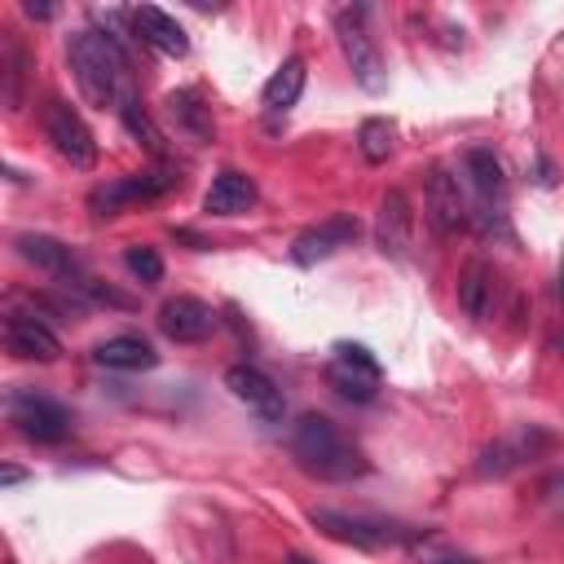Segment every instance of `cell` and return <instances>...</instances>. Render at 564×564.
Segmentation results:
<instances>
[{"label": "cell", "instance_id": "6da1fadb", "mask_svg": "<svg viewBox=\"0 0 564 564\" xmlns=\"http://www.w3.org/2000/svg\"><path fill=\"white\" fill-rule=\"evenodd\" d=\"M66 62L75 70V84L84 93L88 106H115L132 97V70H128V57L119 48L115 35L106 31H75L70 44H66Z\"/></svg>", "mask_w": 564, "mask_h": 564}, {"label": "cell", "instance_id": "7a4b0ae2", "mask_svg": "<svg viewBox=\"0 0 564 564\" xmlns=\"http://www.w3.org/2000/svg\"><path fill=\"white\" fill-rule=\"evenodd\" d=\"M286 445H291V458H295L308 476H317V480H357V476L370 471L366 454H361V449L344 436V427H339L335 419H326V414H300V419L291 423Z\"/></svg>", "mask_w": 564, "mask_h": 564}, {"label": "cell", "instance_id": "3957f363", "mask_svg": "<svg viewBox=\"0 0 564 564\" xmlns=\"http://www.w3.org/2000/svg\"><path fill=\"white\" fill-rule=\"evenodd\" d=\"M326 538L335 542H348V546H361V551H379V546H401V542H414L419 533L414 529H401V524H388V520H370V516H348V511H330V507H313L308 516Z\"/></svg>", "mask_w": 564, "mask_h": 564}, {"label": "cell", "instance_id": "277c9868", "mask_svg": "<svg viewBox=\"0 0 564 564\" xmlns=\"http://www.w3.org/2000/svg\"><path fill=\"white\" fill-rule=\"evenodd\" d=\"M361 18H366V9H344V13H335V35H339V48H344V57H348V66H352V79H357L366 93H383L388 70H383V57H379L370 31L361 26Z\"/></svg>", "mask_w": 564, "mask_h": 564}, {"label": "cell", "instance_id": "5b68a950", "mask_svg": "<svg viewBox=\"0 0 564 564\" xmlns=\"http://www.w3.org/2000/svg\"><path fill=\"white\" fill-rule=\"evenodd\" d=\"M44 132H48V141H53V150L70 163V167H93L97 163V141H93V132H88V123L79 119V110L70 106V101H62V97H48L44 101Z\"/></svg>", "mask_w": 564, "mask_h": 564}, {"label": "cell", "instance_id": "8992f818", "mask_svg": "<svg viewBox=\"0 0 564 564\" xmlns=\"http://www.w3.org/2000/svg\"><path fill=\"white\" fill-rule=\"evenodd\" d=\"M0 344L13 352V357H26V361H57L62 357V339L48 330V322L40 317V304H31V313H13L4 308L0 313Z\"/></svg>", "mask_w": 564, "mask_h": 564}, {"label": "cell", "instance_id": "52a82bcc", "mask_svg": "<svg viewBox=\"0 0 564 564\" xmlns=\"http://www.w3.org/2000/svg\"><path fill=\"white\" fill-rule=\"evenodd\" d=\"M176 181H181V176L167 172V167H163V172H141V176H119V181L97 185V189L88 194V207H93V216H119L128 203H150V198L167 194Z\"/></svg>", "mask_w": 564, "mask_h": 564}, {"label": "cell", "instance_id": "ba28073f", "mask_svg": "<svg viewBox=\"0 0 564 564\" xmlns=\"http://www.w3.org/2000/svg\"><path fill=\"white\" fill-rule=\"evenodd\" d=\"M551 445H555V436H551L546 427H520V432H511V436H498L494 445L480 449L476 476H485V480H489V476H507V471L533 463L538 454H546Z\"/></svg>", "mask_w": 564, "mask_h": 564}, {"label": "cell", "instance_id": "9c48e42d", "mask_svg": "<svg viewBox=\"0 0 564 564\" xmlns=\"http://www.w3.org/2000/svg\"><path fill=\"white\" fill-rule=\"evenodd\" d=\"M220 326V317L212 313V304H203L198 295H172L159 308V330L176 344H203L212 330Z\"/></svg>", "mask_w": 564, "mask_h": 564}, {"label": "cell", "instance_id": "30bf717a", "mask_svg": "<svg viewBox=\"0 0 564 564\" xmlns=\"http://www.w3.org/2000/svg\"><path fill=\"white\" fill-rule=\"evenodd\" d=\"M410 238H414V207L401 189H388L379 198V216H375V247L388 260H405L410 256Z\"/></svg>", "mask_w": 564, "mask_h": 564}, {"label": "cell", "instance_id": "8fae6325", "mask_svg": "<svg viewBox=\"0 0 564 564\" xmlns=\"http://www.w3.org/2000/svg\"><path fill=\"white\" fill-rule=\"evenodd\" d=\"M357 234H361V229H357L352 216H330V220H322V225H308V229L291 242V260H295V264H317V260L335 256L339 247H352Z\"/></svg>", "mask_w": 564, "mask_h": 564}, {"label": "cell", "instance_id": "7c38bea8", "mask_svg": "<svg viewBox=\"0 0 564 564\" xmlns=\"http://www.w3.org/2000/svg\"><path fill=\"white\" fill-rule=\"evenodd\" d=\"M13 423L22 427V436L44 441V445H53V441H62V436L70 432L66 405H57V401H48V397H35V392H26V397L13 401Z\"/></svg>", "mask_w": 564, "mask_h": 564}, {"label": "cell", "instance_id": "4fadbf2b", "mask_svg": "<svg viewBox=\"0 0 564 564\" xmlns=\"http://www.w3.org/2000/svg\"><path fill=\"white\" fill-rule=\"evenodd\" d=\"M128 18H132L137 40L150 44L154 53H167V57H185V53H189V35H185V26H181L172 13H163L159 4H137Z\"/></svg>", "mask_w": 564, "mask_h": 564}, {"label": "cell", "instance_id": "5bb4252c", "mask_svg": "<svg viewBox=\"0 0 564 564\" xmlns=\"http://www.w3.org/2000/svg\"><path fill=\"white\" fill-rule=\"evenodd\" d=\"M423 203H427V220L436 234H454L467 225V207H463V194H458V181L445 172V167H432L427 172V185H423Z\"/></svg>", "mask_w": 564, "mask_h": 564}, {"label": "cell", "instance_id": "9a60e30c", "mask_svg": "<svg viewBox=\"0 0 564 564\" xmlns=\"http://www.w3.org/2000/svg\"><path fill=\"white\" fill-rule=\"evenodd\" d=\"M225 388H229L238 401H247L256 414H264V419H278V414H282V392H278V383H273L264 370L247 366V361H238V366L225 370Z\"/></svg>", "mask_w": 564, "mask_h": 564}, {"label": "cell", "instance_id": "2e32d148", "mask_svg": "<svg viewBox=\"0 0 564 564\" xmlns=\"http://www.w3.org/2000/svg\"><path fill=\"white\" fill-rule=\"evenodd\" d=\"M494 300H498V273L489 260H467L463 273H458V308L471 317V322H485L494 313Z\"/></svg>", "mask_w": 564, "mask_h": 564}, {"label": "cell", "instance_id": "e0dca14e", "mask_svg": "<svg viewBox=\"0 0 564 564\" xmlns=\"http://www.w3.org/2000/svg\"><path fill=\"white\" fill-rule=\"evenodd\" d=\"M256 181L247 176V172H238V167H225V172H216V181H212V189L203 194V212H212V216H242L247 207H256Z\"/></svg>", "mask_w": 564, "mask_h": 564}, {"label": "cell", "instance_id": "ac0fdd59", "mask_svg": "<svg viewBox=\"0 0 564 564\" xmlns=\"http://www.w3.org/2000/svg\"><path fill=\"white\" fill-rule=\"evenodd\" d=\"M26 70H31V57L22 48V40L0 26V106L4 110H18L22 97H26Z\"/></svg>", "mask_w": 564, "mask_h": 564}, {"label": "cell", "instance_id": "d6986e66", "mask_svg": "<svg viewBox=\"0 0 564 564\" xmlns=\"http://www.w3.org/2000/svg\"><path fill=\"white\" fill-rule=\"evenodd\" d=\"M18 256L22 260H31L35 269H44V273H53V278H75V269H79V256L62 242V238H48V234H22L18 238Z\"/></svg>", "mask_w": 564, "mask_h": 564}, {"label": "cell", "instance_id": "ffe728a7", "mask_svg": "<svg viewBox=\"0 0 564 564\" xmlns=\"http://www.w3.org/2000/svg\"><path fill=\"white\" fill-rule=\"evenodd\" d=\"M93 361L106 370H150V366H159V352L141 335H110L93 348Z\"/></svg>", "mask_w": 564, "mask_h": 564}, {"label": "cell", "instance_id": "44dd1931", "mask_svg": "<svg viewBox=\"0 0 564 564\" xmlns=\"http://www.w3.org/2000/svg\"><path fill=\"white\" fill-rule=\"evenodd\" d=\"M304 79H308L304 57H286V62L269 75V84H264V110H269V115H286V110L300 101Z\"/></svg>", "mask_w": 564, "mask_h": 564}, {"label": "cell", "instance_id": "7402d4cb", "mask_svg": "<svg viewBox=\"0 0 564 564\" xmlns=\"http://www.w3.org/2000/svg\"><path fill=\"white\" fill-rule=\"evenodd\" d=\"M167 115H172V123L189 137V141H212V115H207V106H203V97L194 93V88H176V93H167Z\"/></svg>", "mask_w": 564, "mask_h": 564}, {"label": "cell", "instance_id": "603a6c76", "mask_svg": "<svg viewBox=\"0 0 564 564\" xmlns=\"http://www.w3.org/2000/svg\"><path fill=\"white\" fill-rule=\"evenodd\" d=\"M467 176H471V189L480 194V203L489 207V203H502V194H507V176H502V163H498V154L494 150H485V145H476V150H467Z\"/></svg>", "mask_w": 564, "mask_h": 564}, {"label": "cell", "instance_id": "cb8c5ba5", "mask_svg": "<svg viewBox=\"0 0 564 564\" xmlns=\"http://www.w3.org/2000/svg\"><path fill=\"white\" fill-rule=\"evenodd\" d=\"M326 383H330L344 401H357V405L375 401V392H379V379H375V375H361V370H352V366H344V361H330V366H326Z\"/></svg>", "mask_w": 564, "mask_h": 564}, {"label": "cell", "instance_id": "d4e9b609", "mask_svg": "<svg viewBox=\"0 0 564 564\" xmlns=\"http://www.w3.org/2000/svg\"><path fill=\"white\" fill-rule=\"evenodd\" d=\"M357 150L366 163H388V154L397 150V123L392 119H366L357 132Z\"/></svg>", "mask_w": 564, "mask_h": 564}, {"label": "cell", "instance_id": "484cf974", "mask_svg": "<svg viewBox=\"0 0 564 564\" xmlns=\"http://www.w3.org/2000/svg\"><path fill=\"white\" fill-rule=\"evenodd\" d=\"M119 115H123V123H128V132H132V137H141V141H145V145H150L154 154H163V132H159V128L150 123V115H145V110L137 106V97L119 101Z\"/></svg>", "mask_w": 564, "mask_h": 564}, {"label": "cell", "instance_id": "4316f807", "mask_svg": "<svg viewBox=\"0 0 564 564\" xmlns=\"http://www.w3.org/2000/svg\"><path fill=\"white\" fill-rule=\"evenodd\" d=\"M123 264H128V273H132L137 282H145V286H154V282L163 278V256H159L154 247H128V251H123Z\"/></svg>", "mask_w": 564, "mask_h": 564}, {"label": "cell", "instance_id": "83f0119b", "mask_svg": "<svg viewBox=\"0 0 564 564\" xmlns=\"http://www.w3.org/2000/svg\"><path fill=\"white\" fill-rule=\"evenodd\" d=\"M335 361H344V366H352V370H361V375H375L379 379V357L366 348V344H335Z\"/></svg>", "mask_w": 564, "mask_h": 564}, {"label": "cell", "instance_id": "f1b7e54d", "mask_svg": "<svg viewBox=\"0 0 564 564\" xmlns=\"http://www.w3.org/2000/svg\"><path fill=\"white\" fill-rule=\"evenodd\" d=\"M419 564H476L471 555H458V551H436V555H423Z\"/></svg>", "mask_w": 564, "mask_h": 564}, {"label": "cell", "instance_id": "f546056e", "mask_svg": "<svg viewBox=\"0 0 564 564\" xmlns=\"http://www.w3.org/2000/svg\"><path fill=\"white\" fill-rule=\"evenodd\" d=\"M26 480V467H18V463H0V489L4 485H22Z\"/></svg>", "mask_w": 564, "mask_h": 564}, {"label": "cell", "instance_id": "4dcf8cb0", "mask_svg": "<svg viewBox=\"0 0 564 564\" xmlns=\"http://www.w3.org/2000/svg\"><path fill=\"white\" fill-rule=\"evenodd\" d=\"M22 9H26V18H53V4H35V0H26Z\"/></svg>", "mask_w": 564, "mask_h": 564}, {"label": "cell", "instance_id": "1f68e13d", "mask_svg": "<svg viewBox=\"0 0 564 564\" xmlns=\"http://www.w3.org/2000/svg\"><path fill=\"white\" fill-rule=\"evenodd\" d=\"M286 564H313V560H308V555H300V551H295V555H291V560H286Z\"/></svg>", "mask_w": 564, "mask_h": 564}, {"label": "cell", "instance_id": "d6a6232c", "mask_svg": "<svg viewBox=\"0 0 564 564\" xmlns=\"http://www.w3.org/2000/svg\"><path fill=\"white\" fill-rule=\"evenodd\" d=\"M9 564H13V560H9Z\"/></svg>", "mask_w": 564, "mask_h": 564}]
</instances>
